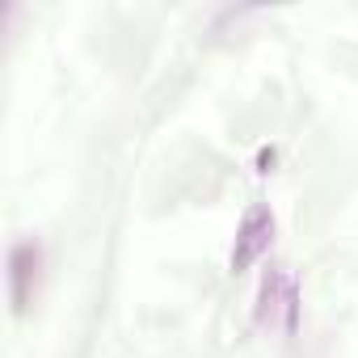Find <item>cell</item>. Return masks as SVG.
Here are the masks:
<instances>
[{
	"label": "cell",
	"mask_w": 358,
	"mask_h": 358,
	"mask_svg": "<svg viewBox=\"0 0 358 358\" xmlns=\"http://www.w3.org/2000/svg\"><path fill=\"white\" fill-rule=\"evenodd\" d=\"M270 241H274V215H270V207L253 203V207L245 211L241 228H236V245H232V274H245V270H249L266 249H270Z\"/></svg>",
	"instance_id": "6da1fadb"
},
{
	"label": "cell",
	"mask_w": 358,
	"mask_h": 358,
	"mask_svg": "<svg viewBox=\"0 0 358 358\" xmlns=\"http://www.w3.org/2000/svg\"><path fill=\"white\" fill-rule=\"evenodd\" d=\"M9 266H13V274H9L13 303H17V312H26V303H30V282L38 278V249H34V245H17Z\"/></svg>",
	"instance_id": "7a4b0ae2"
}]
</instances>
